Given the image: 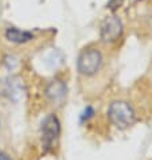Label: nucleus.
Returning <instances> with one entry per match:
<instances>
[{
    "mask_svg": "<svg viewBox=\"0 0 152 160\" xmlns=\"http://www.w3.org/2000/svg\"><path fill=\"white\" fill-rule=\"evenodd\" d=\"M123 35V22L119 16L108 18L101 26L100 37L105 43H113Z\"/></svg>",
    "mask_w": 152,
    "mask_h": 160,
    "instance_id": "nucleus-4",
    "label": "nucleus"
},
{
    "mask_svg": "<svg viewBox=\"0 0 152 160\" xmlns=\"http://www.w3.org/2000/svg\"><path fill=\"white\" fill-rule=\"evenodd\" d=\"M93 116H94V109H93L92 106H86V108L82 110L79 120H81V122H85V121H88L89 118H92Z\"/></svg>",
    "mask_w": 152,
    "mask_h": 160,
    "instance_id": "nucleus-7",
    "label": "nucleus"
},
{
    "mask_svg": "<svg viewBox=\"0 0 152 160\" xmlns=\"http://www.w3.org/2000/svg\"><path fill=\"white\" fill-rule=\"evenodd\" d=\"M108 117L110 122L119 129H127L135 122V110L128 102L114 101L108 109Z\"/></svg>",
    "mask_w": 152,
    "mask_h": 160,
    "instance_id": "nucleus-1",
    "label": "nucleus"
},
{
    "mask_svg": "<svg viewBox=\"0 0 152 160\" xmlns=\"http://www.w3.org/2000/svg\"><path fill=\"white\" fill-rule=\"evenodd\" d=\"M102 66V55L97 48H88L84 50L78 57L77 69L79 74L85 77H92L100 72Z\"/></svg>",
    "mask_w": 152,
    "mask_h": 160,
    "instance_id": "nucleus-3",
    "label": "nucleus"
},
{
    "mask_svg": "<svg viewBox=\"0 0 152 160\" xmlns=\"http://www.w3.org/2000/svg\"><path fill=\"white\" fill-rule=\"evenodd\" d=\"M0 160H11V158L8 156V155H6V153L0 152Z\"/></svg>",
    "mask_w": 152,
    "mask_h": 160,
    "instance_id": "nucleus-9",
    "label": "nucleus"
},
{
    "mask_svg": "<svg viewBox=\"0 0 152 160\" xmlns=\"http://www.w3.org/2000/svg\"><path fill=\"white\" fill-rule=\"evenodd\" d=\"M6 39L12 43L22 44V43H27L30 41H33L34 34L30 32V31H23L15 27H10L6 30Z\"/></svg>",
    "mask_w": 152,
    "mask_h": 160,
    "instance_id": "nucleus-6",
    "label": "nucleus"
},
{
    "mask_svg": "<svg viewBox=\"0 0 152 160\" xmlns=\"http://www.w3.org/2000/svg\"><path fill=\"white\" fill-rule=\"evenodd\" d=\"M66 83L63 81H51L46 88V97L51 104L61 105L66 97Z\"/></svg>",
    "mask_w": 152,
    "mask_h": 160,
    "instance_id": "nucleus-5",
    "label": "nucleus"
},
{
    "mask_svg": "<svg viewBox=\"0 0 152 160\" xmlns=\"http://www.w3.org/2000/svg\"><path fill=\"white\" fill-rule=\"evenodd\" d=\"M123 0H110L109 2V7L112 8V10H116V8H119L120 6H121Z\"/></svg>",
    "mask_w": 152,
    "mask_h": 160,
    "instance_id": "nucleus-8",
    "label": "nucleus"
},
{
    "mask_svg": "<svg viewBox=\"0 0 152 160\" xmlns=\"http://www.w3.org/2000/svg\"><path fill=\"white\" fill-rule=\"evenodd\" d=\"M61 135V122L55 114H48L42 121L41 127V140L44 152L54 148Z\"/></svg>",
    "mask_w": 152,
    "mask_h": 160,
    "instance_id": "nucleus-2",
    "label": "nucleus"
}]
</instances>
